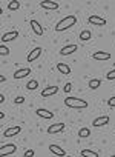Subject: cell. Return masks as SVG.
I'll list each match as a JSON object with an SVG mask.
<instances>
[{
  "label": "cell",
  "instance_id": "16",
  "mask_svg": "<svg viewBox=\"0 0 115 157\" xmlns=\"http://www.w3.org/2000/svg\"><path fill=\"white\" fill-rule=\"evenodd\" d=\"M40 6L45 10H57L58 8V2H51V0H43L40 2Z\"/></svg>",
  "mask_w": 115,
  "mask_h": 157
},
{
  "label": "cell",
  "instance_id": "6",
  "mask_svg": "<svg viewBox=\"0 0 115 157\" xmlns=\"http://www.w3.org/2000/svg\"><path fill=\"white\" fill-rule=\"evenodd\" d=\"M63 129H65V123L58 122V123H54V125L48 126V134H57V132H61Z\"/></svg>",
  "mask_w": 115,
  "mask_h": 157
},
{
  "label": "cell",
  "instance_id": "32",
  "mask_svg": "<svg viewBox=\"0 0 115 157\" xmlns=\"http://www.w3.org/2000/svg\"><path fill=\"white\" fill-rule=\"evenodd\" d=\"M3 102H5V96L0 94V103H3Z\"/></svg>",
  "mask_w": 115,
  "mask_h": 157
},
{
  "label": "cell",
  "instance_id": "29",
  "mask_svg": "<svg viewBox=\"0 0 115 157\" xmlns=\"http://www.w3.org/2000/svg\"><path fill=\"white\" fill-rule=\"evenodd\" d=\"M107 105H109V106H112V108H115V96H113V97H110V99L107 100Z\"/></svg>",
  "mask_w": 115,
  "mask_h": 157
},
{
  "label": "cell",
  "instance_id": "28",
  "mask_svg": "<svg viewBox=\"0 0 115 157\" xmlns=\"http://www.w3.org/2000/svg\"><path fill=\"white\" fill-rule=\"evenodd\" d=\"M14 102H16V105H20V103H23V102H25V97L19 96V97H16V99H14Z\"/></svg>",
  "mask_w": 115,
  "mask_h": 157
},
{
  "label": "cell",
  "instance_id": "22",
  "mask_svg": "<svg viewBox=\"0 0 115 157\" xmlns=\"http://www.w3.org/2000/svg\"><path fill=\"white\" fill-rule=\"evenodd\" d=\"M100 85H101L100 78H92V80L89 82V88L91 90H97V88H100Z\"/></svg>",
  "mask_w": 115,
  "mask_h": 157
},
{
  "label": "cell",
  "instance_id": "10",
  "mask_svg": "<svg viewBox=\"0 0 115 157\" xmlns=\"http://www.w3.org/2000/svg\"><path fill=\"white\" fill-rule=\"evenodd\" d=\"M29 25H31L32 31H34L37 36H43V33H45V31H43V26H42V25H40L37 20H34V19H32V20L29 22Z\"/></svg>",
  "mask_w": 115,
  "mask_h": 157
},
{
  "label": "cell",
  "instance_id": "8",
  "mask_svg": "<svg viewBox=\"0 0 115 157\" xmlns=\"http://www.w3.org/2000/svg\"><path fill=\"white\" fill-rule=\"evenodd\" d=\"M92 59L94 60H109L110 59V52L107 51H97L92 54Z\"/></svg>",
  "mask_w": 115,
  "mask_h": 157
},
{
  "label": "cell",
  "instance_id": "21",
  "mask_svg": "<svg viewBox=\"0 0 115 157\" xmlns=\"http://www.w3.org/2000/svg\"><path fill=\"white\" fill-rule=\"evenodd\" d=\"M81 157H98V152L94 149H81Z\"/></svg>",
  "mask_w": 115,
  "mask_h": 157
},
{
  "label": "cell",
  "instance_id": "13",
  "mask_svg": "<svg viewBox=\"0 0 115 157\" xmlns=\"http://www.w3.org/2000/svg\"><path fill=\"white\" fill-rule=\"evenodd\" d=\"M17 37H19V31H9V33H5L2 36V42L6 43V42H11V40L17 39Z\"/></svg>",
  "mask_w": 115,
  "mask_h": 157
},
{
  "label": "cell",
  "instance_id": "2",
  "mask_svg": "<svg viewBox=\"0 0 115 157\" xmlns=\"http://www.w3.org/2000/svg\"><path fill=\"white\" fill-rule=\"evenodd\" d=\"M65 105L68 108H75V109H84L87 108V102L78 97H66L65 99Z\"/></svg>",
  "mask_w": 115,
  "mask_h": 157
},
{
  "label": "cell",
  "instance_id": "9",
  "mask_svg": "<svg viewBox=\"0 0 115 157\" xmlns=\"http://www.w3.org/2000/svg\"><path fill=\"white\" fill-rule=\"evenodd\" d=\"M22 131V126H11V128H8V129H5L3 131V137H13V136H17L19 132Z\"/></svg>",
  "mask_w": 115,
  "mask_h": 157
},
{
  "label": "cell",
  "instance_id": "20",
  "mask_svg": "<svg viewBox=\"0 0 115 157\" xmlns=\"http://www.w3.org/2000/svg\"><path fill=\"white\" fill-rule=\"evenodd\" d=\"M78 137H80V139H86V137H91V129H89V128H86V126L80 128V129H78Z\"/></svg>",
  "mask_w": 115,
  "mask_h": 157
},
{
  "label": "cell",
  "instance_id": "11",
  "mask_svg": "<svg viewBox=\"0 0 115 157\" xmlns=\"http://www.w3.org/2000/svg\"><path fill=\"white\" fill-rule=\"evenodd\" d=\"M49 149H51V152L52 154H55V155H58V157H65L66 155V151L61 148V146H58V145H49Z\"/></svg>",
  "mask_w": 115,
  "mask_h": 157
},
{
  "label": "cell",
  "instance_id": "15",
  "mask_svg": "<svg viewBox=\"0 0 115 157\" xmlns=\"http://www.w3.org/2000/svg\"><path fill=\"white\" fill-rule=\"evenodd\" d=\"M35 113H37V116H39V117H43V119H48V120L54 117V113H51V111H49V109H46V108H39Z\"/></svg>",
  "mask_w": 115,
  "mask_h": 157
},
{
  "label": "cell",
  "instance_id": "14",
  "mask_svg": "<svg viewBox=\"0 0 115 157\" xmlns=\"http://www.w3.org/2000/svg\"><path fill=\"white\" fill-rule=\"evenodd\" d=\"M77 49H78L77 45H66V46H63V48L60 49V54H61V56H69V54L75 52Z\"/></svg>",
  "mask_w": 115,
  "mask_h": 157
},
{
  "label": "cell",
  "instance_id": "12",
  "mask_svg": "<svg viewBox=\"0 0 115 157\" xmlns=\"http://www.w3.org/2000/svg\"><path fill=\"white\" fill-rule=\"evenodd\" d=\"M29 74H31V68H20V69H17L14 72V78L17 80V78H23V77H26Z\"/></svg>",
  "mask_w": 115,
  "mask_h": 157
},
{
  "label": "cell",
  "instance_id": "3",
  "mask_svg": "<svg viewBox=\"0 0 115 157\" xmlns=\"http://www.w3.org/2000/svg\"><path fill=\"white\" fill-rule=\"evenodd\" d=\"M17 149V146L14 143H6V145H2V148H0V157H6L9 154H14Z\"/></svg>",
  "mask_w": 115,
  "mask_h": 157
},
{
  "label": "cell",
  "instance_id": "26",
  "mask_svg": "<svg viewBox=\"0 0 115 157\" xmlns=\"http://www.w3.org/2000/svg\"><path fill=\"white\" fill-rule=\"evenodd\" d=\"M106 78H107V80H115V69L109 71V72L106 74Z\"/></svg>",
  "mask_w": 115,
  "mask_h": 157
},
{
  "label": "cell",
  "instance_id": "24",
  "mask_svg": "<svg viewBox=\"0 0 115 157\" xmlns=\"http://www.w3.org/2000/svg\"><path fill=\"white\" fill-rule=\"evenodd\" d=\"M26 88H28L29 91H34V90H37V88H39V82H37V80H34V78H32V80H29V82H28Z\"/></svg>",
  "mask_w": 115,
  "mask_h": 157
},
{
  "label": "cell",
  "instance_id": "30",
  "mask_svg": "<svg viewBox=\"0 0 115 157\" xmlns=\"http://www.w3.org/2000/svg\"><path fill=\"white\" fill-rule=\"evenodd\" d=\"M63 90H65V93H69V91L72 90V85H71V83H66V85L63 86Z\"/></svg>",
  "mask_w": 115,
  "mask_h": 157
},
{
  "label": "cell",
  "instance_id": "27",
  "mask_svg": "<svg viewBox=\"0 0 115 157\" xmlns=\"http://www.w3.org/2000/svg\"><path fill=\"white\" fill-rule=\"evenodd\" d=\"M34 154H35L34 149H26L25 154H23V157H34Z\"/></svg>",
  "mask_w": 115,
  "mask_h": 157
},
{
  "label": "cell",
  "instance_id": "33",
  "mask_svg": "<svg viewBox=\"0 0 115 157\" xmlns=\"http://www.w3.org/2000/svg\"><path fill=\"white\" fill-rule=\"evenodd\" d=\"M110 157H115V155H110Z\"/></svg>",
  "mask_w": 115,
  "mask_h": 157
},
{
  "label": "cell",
  "instance_id": "31",
  "mask_svg": "<svg viewBox=\"0 0 115 157\" xmlns=\"http://www.w3.org/2000/svg\"><path fill=\"white\" fill-rule=\"evenodd\" d=\"M0 82L5 83V82H6V77H5V75H2V77H0Z\"/></svg>",
  "mask_w": 115,
  "mask_h": 157
},
{
  "label": "cell",
  "instance_id": "23",
  "mask_svg": "<svg viewBox=\"0 0 115 157\" xmlns=\"http://www.w3.org/2000/svg\"><path fill=\"white\" fill-rule=\"evenodd\" d=\"M20 8V2H17V0H11V2L8 3V10L9 11H16Z\"/></svg>",
  "mask_w": 115,
  "mask_h": 157
},
{
  "label": "cell",
  "instance_id": "25",
  "mask_svg": "<svg viewBox=\"0 0 115 157\" xmlns=\"http://www.w3.org/2000/svg\"><path fill=\"white\" fill-rule=\"evenodd\" d=\"M8 54H9V49H8L5 45L0 46V56H8Z\"/></svg>",
  "mask_w": 115,
  "mask_h": 157
},
{
  "label": "cell",
  "instance_id": "19",
  "mask_svg": "<svg viewBox=\"0 0 115 157\" xmlns=\"http://www.w3.org/2000/svg\"><path fill=\"white\" fill-rule=\"evenodd\" d=\"M91 37H92V34H91V31L89 29H83L81 33H80V40L81 42H87V40H91Z\"/></svg>",
  "mask_w": 115,
  "mask_h": 157
},
{
  "label": "cell",
  "instance_id": "17",
  "mask_svg": "<svg viewBox=\"0 0 115 157\" xmlns=\"http://www.w3.org/2000/svg\"><path fill=\"white\" fill-rule=\"evenodd\" d=\"M57 91H58V88H57L55 85H54V86H46V88L42 90V96H43V97H49V96L57 94Z\"/></svg>",
  "mask_w": 115,
  "mask_h": 157
},
{
  "label": "cell",
  "instance_id": "5",
  "mask_svg": "<svg viewBox=\"0 0 115 157\" xmlns=\"http://www.w3.org/2000/svg\"><path fill=\"white\" fill-rule=\"evenodd\" d=\"M87 22H89L91 25H94V26H104V25H106V19H103V17H100V16H91V17L87 19Z\"/></svg>",
  "mask_w": 115,
  "mask_h": 157
},
{
  "label": "cell",
  "instance_id": "18",
  "mask_svg": "<svg viewBox=\"0 0 115 157\" xmlns=\"http://www.w3.org/2000/svg\"><path fill=\"white\" fill-rule=\"evenodd\" d=\"M57 69L58 72H61L63 75H69L71 74V66L68 63H57Z\"/></svg>",
  "mask_w": 115,
  "mask_h": 157
},
{
  "label": "cell",
  "instance_id": "7",
  "mask_svg": "<svg viewBox=\"0 0 115 157\" xmlns=\"http://www.w3.org/2000/svg\"><path fill=\"white\" fill-rule=\"evenodd\" d=\"M107 123H109V116H100V117L94 119V122H92V126H97V128H100V126H106Z\"/></svg>",
  "mask_w": 115,
  "mask_h": 157
},
{
  "label": "cell",
  "instance_id": "1",
  "mask_svg": "<svg viewBox=\"0 0 115 157\" xmlns=\"http://www.w3.org/2000/svg\"><path fill=\"white\" fill-rule=\"evenodd\" d=\"M77 23V17L75 16H72V14H69V16H66V17H63L57 25H55V31H58V33H61V31H66L68 28H71V26H74Z\"/></svg>",
  "mask_w": 115,
  "mask_h": 157
},
{
  "label": "cell",
  "instance_id": "4",
  "mask_svg": "<svg viewBox=\"0 0 115 157\" xmlns=\"http://www.w3.org/2000/svg\"><path fill=\"white\" fill-rule=\"evenodd\" d=\"M42 51H43V48H42V46H35L32 51H29V54H28V57H26L28 63H32L34 60H37V59L42 56Z\"/></svg>",
  "mask_w": 115,
  "mask_h": 157
}]
</instances>
